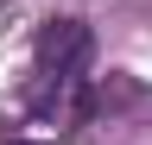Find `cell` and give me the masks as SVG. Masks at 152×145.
<instances>
[{
    "mask_svg": "<svg viewBox=\"0 0 152 145\" xmlns=\"http://www.w3.org/2000/svg\"><path fill=\"white\" fill-rule=\"evenodd\" d=\"M13 145H32V139H13Z\"/></svg>",
    "mask_w": 152,
    "mask_h": 145,
    "instance_id": "obj_2",
    "label": "cell"
},
{
    "mask_svg": "<svg viewBox=\"0 0 152 145\" xmlns=\"http://www.w3.org/2000/svg\"><path fill=\"white\" fill-rule=\"evenodd\" d=\"M89 57H95L89 25L57 19V25L38 32V82H32V107H38V114H70V101H76V88H83Z\"/></svg>",
    "mask_w": 152,
    "mask_h": 145,
    "instance_id": "obj_1",
    "label": "cell"
}]
</instances>
